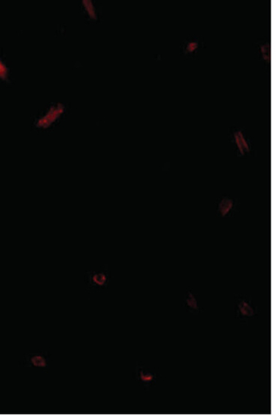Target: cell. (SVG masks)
<instances>
[{"label":"cell","mask_w":276,"mask_h":415,"mask_svg":"<svg viewBox=\"0 0 276 415\" xmlns=\"http://www.w3.org/2000/svg\"><path fill=\"white\" fill-rule=\"evenodd\" d=\"M197 48H198V43L195 42V41H191V42H189L188 45L186 46L185 52L186 53H193L197 49Z\"/></svg>","instance_id":"obj_9"},{"label":"cell","mask_w":276,"mask_h":415,"mask_svg":"<svg viewBox=\"0 0 276 415\" xmlns=\"http://www.w3.org/2000/svg\"><path fill=\"white\" fill-rule=\"evenodd\" d=\"M261 54H262V56L265 61L270 62V55H271V47H270V44L261 46Z\"/></svg>","instance_id":"obj_7"},{"label":"cell","mask_w":276,"mask_h":415,"mask_svg":"<svg viewBox=\"0 0 276 415\" xmlns=\"http://www.w3.org/2000/svg\"><path fill=\"white\" fill-rule=\"evenodd\" d=\"M236 313L239 318H250L255 315V308L249 300L240 299L236 305Z\"/></svg>","instance_id":"obj_3"},{"label":"cell","mask_w":276,"mask_h":415,"mask_svg":"<svg viewBox=\"0 0 276 415\" xmlns=\"http://www.w3.org/2000/svg\"><path fill=\"white\" fill-rule=\"evenodd\" d=\"M185 303H186V305L188 306L189 309H191V311H198L197 300L191 292L187 293L186 298H185Z\"/></svg>","instance_id":"obj_5"},{"label":"cell","mask_w":276,"mask_h":415,"mask_svg":"<svg viewBox=\"0 0 276 415\" xmlns=\"http://www.w3.org/2000/svg\"><path fill=\"white\" fill-rule=\"evenodd\" d=\"M236 201L229 196H223L217 203V213L221 218L230 216L236 208Z\"/></svg>","instance_id":"obj_2"},{"label":"cell","mask_w":276,"mask_h":415,"mask_svg":"<svg viewBox=\"0 0 276 415\" xmlns=\"http://www.w3.org/2000/svg\"><path fill=\"white\" fill-rule=\"evenodd\" d=\"M9 73V70L7 68L6 65L3 63V61L0 59V78L1 79H5Z\"/></svg>","instance_id":"obj_8"},{"label":"cell","mask_w":276,"mask_h":415,"mask_svg":"<svg viewBox=\"0 0 276 415\" xmlns=\"http://www.w3.org/2000/svg\"><path fill=\"white\" fill-rule=\"evenodd\" d=\"M107 273L105 271H94L88 276V282L95 287H104L108 282Z\"/></svg>","instance_id":"obj_4"},{"label":"cell","mask_w":276,"mask_h":415,"mask_svg":"<svg viewBox=\"0 0 276 415\" xmlns=\"http://www.w3.org/2000/svg\"><path fill=\"white\" fill-rule=\"evenodd\" d=\"M231 137L239 155L245 156L247 153H250L252 146L243 130H234Z\"/></svg>","instance_id":"obj_1"},{"label":"cell","mask_w":276,"mask_h":415,"mask_svg":"<svg viewBox=\"0 0 276 415\" xmlns=\"http://www.w3.org/2000/svg\"><path fill=\"white\" fill-rule=\"evenodd\" d=\"M139 378L142 382L148 384L154 380V375L149 371L141 369L139 371Z\"/></svg>","instance_id":"obj_6"}]
</instances>
